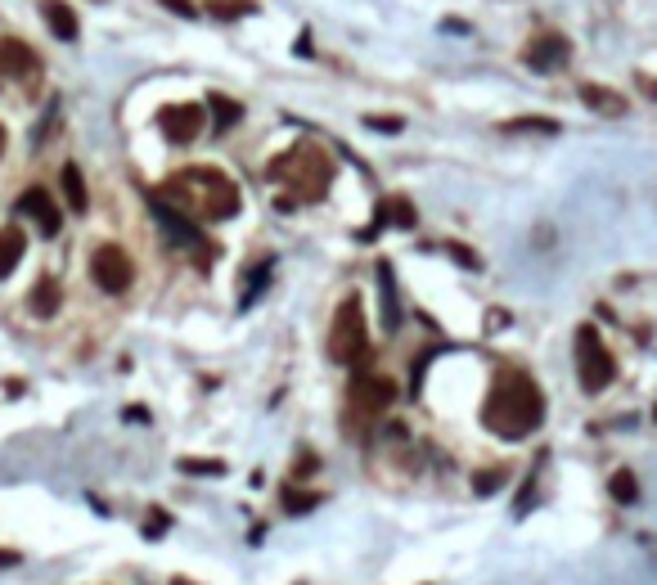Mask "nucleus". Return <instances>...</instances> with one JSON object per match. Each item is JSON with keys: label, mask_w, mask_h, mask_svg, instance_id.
I'll return each instance as SVG.
<instances>
[{"label": "nucleus", "mask_w": 657, "mask_h": 585, "mask_svg": "<svg viewBox=\"0 0 657 585\" xmlns=\"http://www.w3.org/2000/svg\"><path fill=\"white\" fill-rule=\"evenodd\" d=\"M149 194H158L162 203L176 207L189 221H230L243 207L239 185H234L221 167H180L176 176H167L158 189H149Z\"/></svg>", "instance_id": "f257e3e1"}, {"label": "nucleus", "mask_w": 657, "mask_h": 585, "mask_svg": "<svg viewBox=\"0 0 657 585\" xmlns=\"http://www.w3.org/2000/svg\"><path fill=\"white\" fill-rule=\"evenodd\" d=\"M482 423L504 441H518L545 423V396H540L536 378L522 369H500L482 401Z\"/></svg>", "instance_id": "f03ea898"}, {"label": "nucleus", "mask_w": 657, "mask_h": 585, "mask_svg": "<svg viewBox=\"0 0 657 585\" xmlns=\"http://www.w3.org/2000/svg\"><path fill=\"white\" fill-rule=\"evenodd\" d=\"M266 176L279 180L284 189H293V198H279V207L320 203L329 180H333V158L320 149V144H293V149H284L275 162H270Z\"/></svg>", "instance_id": "7ed1b4c3"}, {"label": "nucleus", "mask_w": 657, "mask_h": 585, "mask_svg": "<svg viewBox=\"0 0 657 585\" xmlns=\"http://www.w3.org/2000/svg\"><path fill=\"white\" fill-rule=\"evenodd\" d=\"M329 356L338 360V365H356L360 374H365V365H369V329H365V306H360V297H342V306L333 311Z\"/></svg>", "instance_id": "20e7f679"}, {"label": "nucleus", "mask_w": 657, "mask_h": 585, "mask_svg": "<svg viewBox=\"0 0 657 585\" xmlns=\"http://www.w3.org/2000/svg\"><path fill=\"white\" fill-rule=\"evenodd\" d=\"M576 378H581L585 392H603V387L617 378V360H612V351L603 347V333L594 329V324H581L576 329Z\"/></svg>", "instance_id": "39448f33"}, {"label": "nucleus", "mask_w": 657, "mask_h": 585, "mask_svg": "<svg viewBox=\"0 0 657 585\" xmlns=\"http://www.w3.org/2000/svg\"><path fill=\"white\" fill-rule=\"evenodd\" d=\"M90 279H95L104 293H126L131 288V279H135V266H131V257H126L117 243H104V248H95V257H90Z\"/></svg>", "instance_id": "423d86ee"}, {"label": "nucleus", "mask_w": 657, "mask_h": 585, "mask_svg": "<svg viewBox=\"0 0 657 585\" xmlns=\"http://www.w3.org/2000/svg\"><path fill=\"white\" fill-rule=\"evenodd\" d=\"M36 77H41V59H36L32 45L18 41V36H0V90Z\"/></svg>", "instance_id": "0eeeda50"}, {"label": "nucleus", "mask_w": 657, "mask_h": 585, "mask_svg": "<svg viewBox=\"0 0 657 585\" xmlns=\"http://www.w3.org/2000/svg\"><path fill=\"white\" fill-rule=\"evenodd\" d=\"M347 401H351V410H356V414H365V419H378V414H383L387 405H396V383H387V378H369V374H360L356 383H351Z\"/></svg>", "instance_id": "6e6552de"}, {"label": "nucleus", "mask_w": 657, "mask_h": 585, "mask_svg": "<svg viewBox=\"0 0 657 585\" xmlns=\"http://www.w3.org/2000/svg\"><path fill=\"white\" fill-rule=\"evenodd\" d=\"M158 131L171 144H189L203 135V104H167L158 113Z\"/></svg>", "instance_id": "1a4fd4ad"}, {"label": "nucleus", "mask_w": 657, "mask_h": 585, "mask_svg": "<svg viewBox=\"0 0 657 585\" xmlns=\"http://www.w3.org/2000/svg\"><path fill=\"white\" fill-rule=\"evenodd\" d=\"M522 59H527L531 72H558V68H567V59H572V45H567V36H558V32H540V36H531Z\"/></svg>", "instance_id": "9d476101"}, {"label": "nucleus", "mask_w": 657, "mask_h": 585, "mask_svg": "<svg viewBox=\"0 0 657 585\" xmlns=\"http://www.w3.org/2000/svg\"><path fill=\"white\" fill-rule=\"evenodd\" d=\"M18 212H23V216H32V221L41 225V234H45V239H54V234L63 230L59 207H54V198L45 194L41 185H27V189H23V198H18Z\"/></svg>", "instance_id": "9b49d317"}, {"label": "nucleus", "mask_w": 657, "mask_h": 585, "mask_svg": "<svg viewBox=\"0 0 657 585\" xmlns=\"http://www.w3.org/2000/svg\"><path fill=\"white\" fill-rule=\"evenodd\" d=\"M149 207H153V216L167 225V234H171L176 243H185V248H203V234H198V225L189 221V216H180L176 207H167L158 194H149Z\"/></svg>", "instance_id": "f8f14e48"}, {"label": "nucleus", "mask_w": 657, "mask_h": 585, "mask_svg": "<svg viewBox=\"0 0 657 585\" xmlns=\"http://www.w3.org/2000/svg\"><path fill=\"white\" fill-rule=\"evenodd\" d=\"M374 275H378V297H383V329L396 333L401 329V293H396V275H392L387 261H378Z\"/></svg>", "instance_id": "ddd939ff"}, {"label": "nucleus", "mask_w": 657, "mask_h": 585, "mask_svg": "<svg viewBox=\"0 0 657 585\" xmlns=\"http://www.w3.org/2000/svg\"><path fill=\"white\" fill-rule=\"evenodd\" d=\"M41 18L59 41H77L81 36V23H77V14H72L68 0H41Z\"/></svg>", "instance_id": "4468645a"}, {"label": "nucleus", "mask_w": 657, "mask_h": 585, "mask_svg": "<svg viewBox=\"0 0 657 585\" xmlns=\"http://www.w3.org/2000/svg\"><path fill=\"white\" fill-rule=\"evenodd\" d=\"M581 104L594 108L599 117H626V95L599 86V81H585V86H581Z\"/></svg>", "instance_id": "2eb2a0df"}, {"label": "nucleus", "mask_w": 657, "mask_h": 585, "mask_svg": "<svg viewBox=\"0 0 657 585\" xmlns=\"http://www.w3.org/2000/svg\"><path fill=\"white\" fill-rule=\"evenodd\" d=\"M23 252H27V234H23V225H5V230H0V279L14 275L18 261H23Z\"/></svg>", "instance_id": "dca6fc26"}, {"label": "nucleus", "mask_w": 657, "mask_h": 585, "mask_svg": "<svg viewBox=\"0 0 657 585\" xmlns=\"http://www.w3.org/2000/svg\"><path fill=\"white\" fill-rule=\"evenodd\" d=\"M63 198H68V207H77V212H86V203H90L86 180H81L77 162H68V167H63Z\"/></svg>", "instance_id": "f3484780"}, {"label": "nucleus", "mask_w": 657, "mask_h": 585, "mask_svg": "<svg viewBox=\"0 0 657 585\" xmlns=\"http://www.w3.org/2000/svg\"><path fill=\"white\" fill-rule=\"evenodd\" d=\"M387 221H396L401 230H414V221H419V216H414V207L405 203V198H392V203L378 207V225H387ZM378 225H374V230H378Z\"/></svg>", "instance_id": "a211bd4d"}, {"label": "nucleus", "mask_w": 657, "mask_h": 585, "mask_svg": "<svg viewBox=\"0 0 657 585\" xmlns=\"http://www.w3.org/2000/svg\"><path fill=\"white\" fill-rule=\"evenodd\" d=\"M59 311V284L54 279H41L32 288V315H54Z\"/></svg>", "instance_id": "6ab92c4d"}, {"label": "nucleus", "mask_w": 657, "mask_h": 585, "mask_svg": "<svg viewBox=\"0 0 657 585\" xmlns=\"http://www.w3.org/2000/svg\"><path fill=\"white\" fill-rule=\"evenodd\" d=\"M207 104H212V113H216V122L221 126H234L243 117V104L239 99H225V95H207Z\"/></svg>", "instance_id": "aec40b11"}, {"label": "nucleus", "mask_w": 657, "mask_h": 585, "mask_svg": "<svg viewBox=\"0 0 657 585\" xmlns=\"http://www.w3.org/2000/svg\"><path fill=\"white\" fill-rule=\"evenodd\" d=\"M180 473H198V477H221V473H225V459H194V455H185V459H180Z\"/></svg>", "instance_id": "412c9836"}, {"label": "nucleus", "mask_w": 657, "mask_h": 585, "mask_svg": "<svg viewBox=\"0 0 657 585\" xmlns=\"http://www.w3.org/2000/svg\"><path fill=\"white\" fill-rule=\"evenodd\" d=\"M315 504H324L320 491H293V486L284 491V509L288 513H306V509H315Z\"/></svg>", "instance_id": "4be33fe9"}, {"label": "nucleus", "mask_w": 657, "mask_h": 585, "mask_svg": "<svg viewBox=\"0 0 657 585\" xmlns=\"http://www.w3.org/2000/svg\"><path fill=\"white\" fill-rule=\"evenodd\" d=\"M212 9L216 18H239V14H252V0H212Z\"/></svg>", "instance_id": "5701e85b"}, {"label": "nucleus", "mask_w": 657, "mask_h": 585, "mask_svg": "<svg viewBox=\"0 0 657 585\" xmlns=\"http://www.w3.org/2000/svg\"><path fill=\"white\" fill-rule=\"evenodd\" d=\"M612 495H617V500H635V495H639V486H635V477H630V473H612Z\"/></svg>", "instance_id": "b1692460"}, {"label": "nucleus", "mask_w": 657, "mask_h": 585, "mask_svg": "<svg viewBox=\"0 0 657 585\" xmlns=\"http://www.w3.org/2000/svg\"><path fill=\"white\" fill-rule=\"evenodd\" d=\"M504 131H554V122H540V117H518V122H504Z\"/></svg>", "instance_id": "393cba45"}, {"label": "nucleus", "mask_w": 657, "mask_h": 585, "mask_svg": "<svg viewBox=\"0 0 657 585\" xmlns=\"http://www.w3.org/2000/svg\"><path fill=\"white\" fill-rule=\"evenodd\" d=\"M446 252H450V257H455V261H459V266H468V270H473V266H477V252H468V248H464V243H446Z\"/></svg>", "instance_id": "a878e982"}, {"label": "nucleus", "mask_w": 657, "mask_h": 585, "mask_svg": "<svg viewBox=\"0 0 657 585\" xmlns=\"http://www.w3.org/2000/svg\"><path fill=\"white\" fill-rule=\"evenodd\" d=\"M162 5H167L171 14H180V18H194V14H198L194 0H162Z\"/></svg>", "instance_id": "bb28decb"}, {"label": "nucleus", "mask_w": 657, "mask_h": 585, "mask_svg": "<svg viewBox=\"0 0 657 585\" xmlns=\"http://www.w3.org/2000/svg\"><path fill=\"white\" fill-rule=\"evenodd\" d=\"M500 477H504V473H482V482H473V491H477V495H491L495 486H500Z\"/></svg>", "instance_id": "cd10ccee"}, {"label": "nucleus", "mask_w": 657, "mask_h": 585, "mask_svg": "<svg viewBox=\"0 0 657 585\" xmlns=\"http://www.w3.org/2000/svg\"><path fill=\"white\" fill-rule=\"evenodd\" d=\"M365 122L374 126V131H387V135H392V131H401V122H396V117H365Z\"/></svg>", "instance_id": "c85d7f7f"}, {"label": "nucleus", "mask_w": 657, "mask_h": 585, "mask_svg": "<svg viewBox=\"0 0 657 585\" xmlns=\"http://www.w3.org/2000/svg\"><path fill=\"white\" fill-rule=\"evenodd\" d=\"M153 513H158V518L144 522V536H162V531H167V518H162V509H153Z\"/></svg>", "instance_id": "c756f323"}, {"label": "nucleus", "mask_w": 657, "mask_h": 585, "mask_svg": "<svg viewBox=\"0 0 657 585\" xmlns=\"http://www.w3.org/2000/svg\"><path fill=\"white\" fill-rule=\"evenodd\" d=\"M18 563V549H0V567H14Z\"/></svg>", "instance_id": "7c9ffc66"}, {"label": "nucleus", "mask_w": 657, "mask_h": 585, "mask_svg": "<svg viewBox=\"0 0 657 585\" xmlns=\"http://www.w3.org/2000/svg\"><path fill=\"white\" fill-rule=\"evenodd\" d=\"M171 585H194V581H185V576H176V581H171Z\"/></svg>", "instance_id": "2f4dec72"}, {"label": "nucleus", "mask_w": 657, "mask_h": 585, "mask_svg": "<svg viewBox=\"0 0 657 585\" xmlns=\"http://www.w3.org/2000/svg\"><path fill=\"white\" fill-rule=\"evenodd\" d=\"M0 153H5V126H0Z\"/></svg>", "instance_id": "473e14b6"}]
</instances>
